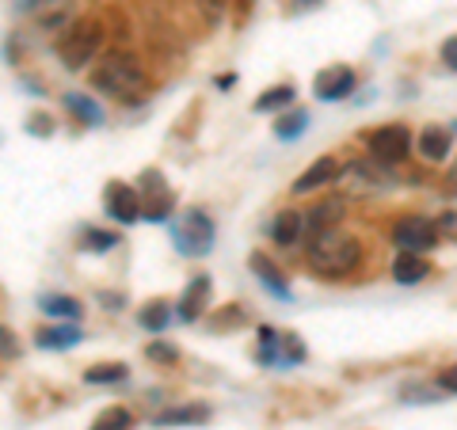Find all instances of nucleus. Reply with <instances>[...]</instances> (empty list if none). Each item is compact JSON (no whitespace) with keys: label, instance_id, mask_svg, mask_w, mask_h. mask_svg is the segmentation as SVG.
Here are the masks:
<instances>
[{"label":"nucleus","instance_id":"1","mask_svg":"<svg viewBox=\"0 0 457 430\" xmlns=\"http://www.w3.org/2000/svg\"><path fill=\"white\" fill-rule=\"evenodd\" d=\"M362 240L343 233V228H324V233H309L305 244V267L312 270L317 278L328 282H339V278H351L354 270L362 267Z\"/></svg>","mask_w":457,"mask_h":430},{"label":"nucleus","instance_id":"2","mask_svg":"<svg viewBox=\"0 0 457 430\" xmlns=\"http://www.w3.org/2000/svg\"><path fill=\"white\" fill-rule=\"evenodd\" d=\"M92 88L119 99V103H137V99L149 92V73L134 54L111 50L107 57H99V65L92 73Z\"/></svg>","mask_w":457,"mask_h":430},{"label":"nucleus","instance_id":"3","mask_svg":"<svg viewBox=\"0 0 457 430\" xmlns=\"http://www.w3.org/2000/svg\"><path fill=\"white\" fill-rule=\"evenodd\" d=\"M168 233H171V244H176V252L187 255V260H195V255H210L218 228H213V221L206 218L203 210H183L179 218H171Z\"/></svg>","mask_w":457,"mask_h":430},{"label":"nucleus","instance_id":"4","mask_svg":"<svg viewBox=\"0 0 457 430\" xmlns=\"http://www.w3.org/2000/svg\"><path fill=\"white\" fill-rule=\"evenodd\" d=\"M99 50H104V27L96 20H77L57 42V57L65 69H84L88 62H96Z\"/></svg>","mask_w":457,"mask_h":430},{"label":"nucleus","instance_id":"5","mask_svg":"<svg viewBox=\"0 0 457 430\" xmlns=\"http://www.w3.org/2000/svg\"><path fill=\"white\" fill-rule=\"evenodd\" d=\"M336 183H343V191H347L351 198H362V194H381V191L396 187V176H393L389 164L366 156V161H351L347 168L339 171Z\"/></svg>","mask_w":457,"mask_h":430},{"label":"nucleus","instance_id":"6","mask_svg":"<svg viewBox=\"0 0 457 430\" xmlns=\"http://www.w3.org/2000/svg\"><path fill=\"white\" fill-rule=\"evenodd\" d=\"M438 236H442L438 233V221L423 218V213H404V218L393 225V233H389L396 252H420V255L438 248Z\"/></svg>","mask_w":457,"mask_h":430},{"label":"nucleus","instance_id":"7","mask_svg":"<svg viewBox=\"0 0 457 430\" xmlns=\"http://www.w3.org/2000/svg\"><path fill=\"white\" fill-rule=\"evenodd\" d=\"M366 153L374 156V161L389 164V168L404 164L411 156V130H408V126H400V122L378 126V130L366 134Z\"/></svg>","mask_w":457,"mask_h":430},{"label":"nucleus","instance_id":"8","mask_svg":"<svg viewBox=\"0 0 457 430\" xmlns=\"http://www.w3.org/2000/svg\"><path fill=\"white\" fill-rule=\"evenodd\" d=\"M27 12L38 31H69L80 16V0H31Z\"/></svg>","mask_w":457,"mask_h":430},{"label":"nucleus","instance_id":"9","mask_svg":"<svg viewBox=\"0 0 457 430\" xmlns=\"http://www.w3.org/2000/svg\"><path fill=\"white\" fill-rule=\"evenodd\" d=\"M137 191H141V203H145V221H168L171 218V206H176V198H171L168 183H164V176L156 168L141 171Z\"/></svg>","mask_w":457,"mask_h":430},{"label":"nucleus","instance_id":"10","mask_svg":"<svg viewBox=\"0 0 457 430\" xmlns=\"http://www.w3.org/2000/svg\"><path fill=\"white\" fill-rule=\"evenodd\" d=\"M104 206H107V213H111V218L119 221V225H134L137 218H145V203H141V191L130 187V183H122V179L107 183Z\"/></svg>","mask_w":457,"mask_h":430},{"label":"nucleus","instance_id":"11","mask_svg":"<svg viewBox=\"0 0 457 430\" xmlns=\"http://www.w3.org/2000/svg\"><path fill=\"white\" fill-rule=\"evenodd\" d=\"M354 92V69L351 65H328L312 77V95L324 99V103H339Z\"/></svg>","mask_w":457,"mask_h":430},{"label":"nucleus","instance_id":"12","mask_svg":"<svg viewBox=\"0 0 457 430\" xmlns=\"http://www.w3.org/2000/svg\"><path fill=\"white\" fill-rule=\"evenodd\" d=\"M248 267H252L255 282H260L270 297H278V301H294L290 278L282 275V267H278L275 260H270V255H263V252H252V255H248Z\"/></svg>","mask_w":457,"mask_h":430},{"label":"nucleus","instance_id":"13","mask_svg":"<svg viewBox=\"0 0 457 430\" xmlns=\"http://www.w3.org/2000/svg\"><path fill=\"white\" fill-rule=\"evenodd\" d=\"M450 149H453V130H446V126H423L416 137V153L427 164L450 161Z\"/></svg>","mask_w":457,"mask_h":430},{"label":"nucleus","instance_id":"14","mask_svg":"<svg viewBox=\"0 0 457 430\" xmlns=\"http://www.w3.org/2000/svg\"><path fill=\"white\" fill-rule=\"evenodd\" d=\"M206 305H210V278H206V275H198V278L187 282V290L179 294V301H176V317H179L183 324H195V320L206 312Z\"/></svg>","mask_w":457,"mask_h":430},{"label":"nucleus","instance_id":"15","mask_svg":"<svg viewBox=\"0 0 457 430\" xmlns=\"http://www.w3.org/2000/svg\"><path fill=\"white\" fill-rule=\"evenodd\" d=\"M339 161L336 156H320V161H312L302 176H297V183H294V194H312V191H320V187H328V183H336L339 179Z\"/></svg>","mask_w":457,"mask_h":430},{"label":"nucleus","instance_id":"16","mask_svg":"<svg viewBox=\"0 0 457 430\" xmlns=\"http://www.w3.org/2000/svg\"><path fill=\"white\" fill-rule=\"evenodd\" d=\"M343 213H347V198H343V194H328V198H320V203L305 213V228H309V233H324V228H339Z\"/></svg>","mask_w":457,"mask_h":430},{"label":"nucleus","instance_id":"17","mask_svg":"<svg viewBox=\"0 0 457 430\" xmlns=\"http://www.w3.org/2000/svg\"><path fill=\"white\" fill-rule=\"evenodd\" d=\"M302 233H309L302 210L286 206V210L275 213V221H270V240H275L278 248H294V244H302Z\"/></svg>","mask_w":457,"mask_h":430},{"label":"nucleus","instance_id":"18","mask_svg":"<svg viewBox=\"0 0 457 430\" xmlns=\"http://www.w3.org/2000/svg\"><path fill=\"white\" fill-rule=\"evenodd\" d=\"M427 275H431V260L420 252H396V260H393V278L400 285H420Z\"/></svg>","mask_w":457,"mask_h":430},{"label":"nucleus","instance_id":"19","mask_svg":"<svg viewBox=\"0 0 457 430\" xmlns=\"http://www.w3.org/2000/svg\"><path fill=\"white\" fill-rule=\"evenodd\" d=\"M80 327L77 324H54V327H42L35 335V343L42 351H69V347H80Z\"/></svg>","mask_w":457,"mask_h":430},{"label":"nucleus","instance_id":"20","mask_svg":"<svg viewBox=\"0 0 457 430\" xmlns=\"http://www.w3.org/2000/svg\"><path fill=\"white\" fill-rule=\"evenodd\" d=\"M294 84H275V88H267L260 99L252 103L255 114H278V111H290L294 107Z\"/></svg>","mask_w":457,"mask_h":430},{"label":"nucleus","instance_id":"21","mask_svg":"<svg viewBox=\"0 0 457 430\" xmlns=\"http://www.w3.org/2000/svg\"><path fill=\"white\" fill-rule=\"evenodd\" d=\"M210 419V408L206 404H183V408H168L156 415V426H198V423H206Z\"/></svg>","mask_w":457,"mask_h":430},{"label":"nucleus","instance_id":"22","mask_svg":"<svg viewBox=\"0 0 457 430\" xmlns=\"http://www.w3.org/2000/svg\"><path fill=\"white\" fill-rule=\"evenodd\" d=\"M171 317H176V309L168 305V301H149L145 309L137 312V324L145 327L149 335H161V332H168V324H171Z\"/></svg>","mask_w":457,"mask_h":430},{"label":"nucleus","instance_id":"23","mask_svg":"<svg viewBox=\"0 0 457 430\" xmlns=\"http://www.w3.org/2000/svg\"><path fill=\"white\" fill-rule=\"evenodd\" d=\"M62 103L73 111L84 126H99V122H104V107H99L92 95H84V92H65V95H62Z\"/></svg>","mask_w":457,"mask_h":430},{"label":"nucleus","instance_id":"24","mask_svg":"<svg viewBox=\"0 0 457 430\" xmlns=\"http://www.w3.org/2000/svg\"><path fill=\"white\" fill-rule=\"evenodd\" d=\"M122 244V236L119 233H107V228H80V248L84 252H96V255H107V252H114Z\"/></svg>","mask_w":457,"mask_h":430},{"label":"nucleus","instance_id":"25","mask_svg":"<svg viewBox=\"0 0 457 430\" xmlns=\"http://www.w3.org/2000/svg\"><path fill=\"white\" fill-rule=\"evenodd\" d=\"M38 309L46 312V317H57V320H80V305H77L73 297H65V294L38 297Z\"/></svg>","mask_w":457,"mask_h":430},{"label":"nucleus","instance_id":"26","mask_svg":"<svg viewBox=\"0 0 457 430\" xmlns=\"http://www.w3.org/2000/svg\"><path fill=\"white\" fill-rule=\"evenodd\" d=\"M309 130V111H282L275 122V137L278 141H297Z\"/></svg>","mask_w":457,"mask_h":430},{"label":"nucleus","instance_id":"27","mask_svg":"<svg viewBox=\"0 0 457 430\" xmlns=\"http://www.w3.org/2000/svg\"><path fill=\"white\" fill-rule=\"evenodd\" d=\"M130 377V369H126L122 362H111V366H92L88 374H84V381L88 385H119Z\"/></svg>","mask_w":457,"mask_h":430},{"label":"nucleus","instance_id":"28","mask_svg":"<svg viewBox=\"0 0 457 430\" xmlns=\"http://www.w3.org/2000/svg\"><path fill=\"white\" fill-rule=\"evenodd\" d=\"M130 426H134V415L126 411V408H107V411H99L96 423H92V430H130Z\"/></svg>","mask_w":457,"mask_h":430},{"label":"nucleus","instance_id":"29","mask_svg":"<svg viewBox=\"0 0 457 430\" xmlns=\"http://www.w3.org/2000/svg\"><path fill=\"white\" fill-rule=\"evenodd\" d=\"M228 4H233V0H195V12L203 16L206 27H221L228 16Z\"/></svg>","mask_w":457,"mask_h":430},{"label":"nucleus","instance_id":"30","mask_svg":"<svg viewBox=\"0 0 457 430\" xmlns=\"http://www.w3.org/2000/svg\"><path fill=\"white\" fill-rule=\"evenodd\" d=\"M278 351H282V366H302L309 351H305V343L297 339L294 332H282V343H278Z\"/></svg>","mask_w":457,"mask_h":430},{"label":"nucleus","instance_id":"31","mask_svg":"<svg viewBox=\"0 0 457 430\" xmlns=\"http://www.w3.org/2000/svg\"><path fill=\"white\" fill-rule=\"evenodd\" d=\"M145 354L153 358V362H176V358H179V351L171 347V343H153V347H149Z\"/></svg>","mask_w":457,"mask_h":430},{"label":"nucleus","instance_id":"32","mask_svg":"<svg viewBox=\"0 0 457 430\" xmlns=\"http://www.w3.org/2000/svg\"><path fill=\"white\" fill-rule=\"evenodd\" d=\"M442 65L457 73V35H450L446 42H442Z\"/></svg>","mask_w":457,"mask_h":430},{"label":"nucleus","instance_id":"33","mask_svg":"<svg viewBox=\"0 0 457 430\" xmlns=\"http://www.w3.org/2000/svg\"><path fill=\"white\" fill-rule=\"evenodd\" d=\"M438 389H442V393H453V396H457V366L442 369V374H438Z\"/></svg>","mask_w":457,"mask_h":430},{"label":"nucleus","instance_id":"34","mask_svg":"<svg viewBox=\"0 0 457 430\" xmlns=\"http://www.w3.org/2000/svg\"><path fill=\"white\" fill-rule=\"evenodd\" d=\"M27 130H31V134H46V137H50V134H54V119H50V114H35Z\"/></svg>","mask_w":457,"mask_h":430},{"label":"nucleus","instance_id":"35","mask_svg":"<svg viewBox=\"0 0 457 430\" xmlns=\"http://www.w3.org/2000/svg\"><path fill=\"white\" fill-rule=\"evenodd\" d=\"M324 0H290V8L294 12H312V8H320Z\"/></svg>","mask_w":457,"mask_h":430},{"label":"nucleus","instance_id":"36","mask_svg":"<svg viewBox=\"0 0 457 430\" xmlns=\"http://www.w3.org/2000/svg\"><path fill=\"white\" fill-rule=\"evenodd\" d=\"M213 84H218V88H233V84H237V73H221Z\"/></svg>","mask_w":457,"mask_h":430},{"label":"nucleus","instance_id":"37","mask_svg":"<svg viewBox=\"0 0 457 430\" xmlns=\"http://www.w3.org/2000/svg\"><path fill=\"white\" fill-rule=\"evenodd\" d=\"M16 354V347H12V332H4V358Z\"/></svg>","mask_w":457,"mask_h":430},{"label":"nucleus","instance_id":"38","mask_svg":"<svg viewBox=\"0 0 457 430\" xmlns=\"http://www.w3.org/2000/svg\"><path fill=\"white\" fill-rule=\"evenodd\" d=\"M446 183H450V191L457 194V161H453V168H450V179H446Z\"/></svg>","mask_w":457,"mask_h":430},{"label":"nucleus","instance_id":"39","mask_svg":"<svg viewBox=\"0 0 457 430\" xmlns=\"http://www.w3.org/2000/svg\"><path fill=\"white\" fill-rule=\"evenodd\" d=\"M453 130H457V126H453Z\"/></svg>","mask_w":457,"mask_h":430},{"label":"nucleus","instance_id":"40","mask_svg":"<svg viewBox=\"0 0 457 430\" xmlns=\"http://www.w3.org/2000/svg\"><path fill=\"white\" fill-rule=\"evenodd\" d=\"M245 4H248V0H245Z\"/></svg>","mask_w":457,"mask_h":430}]
</instances>
